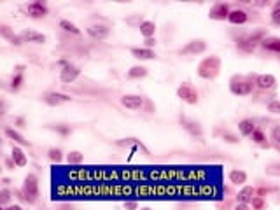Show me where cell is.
Listing matches in <instances>:
<instances>
[{
    "label": "cell",
    "instance_id": "b9f144b4",
    "mask_svg": "<svg viewBox=\"0 0 280 210\" xmlns=\"http://www.w3.org/2000/svg\"><path fill=\"white\" fill-rule=\"evenodd\" d=\"M142 111H145L147 114H152V112H156V105L151 102L149 98H145V103H144V109Z\"/></svg>",
    "mask_w": 280,
    "mask_h": 210
},
{
    "label": "cell",
    "instance_id": "d4e9b609",
    "mask_svg": "<svg viewBox=\"0 0 280 210\" xmlns=\"http://www.w3.org/2000/svg\"><path fill=\"white\" fill-rule=\"evenodd\" d=\"M11 158H12V161H14L18 168H23V167H26V165H28V158H26L25 151H23L19 146H12Z\"/></svg>",
    "mask_w": 280,
    "mask_h": 210
},
{
    "label": "cell",
    "instance_id": "7bdbcfd3",
    "mask_svg": "<svg viewBox=\"0 0 280 210\" xmlns=\"http://www.w3.org/2000/svg\"><path fill=\"white\" fill-rule=\"evenodd\" d=\"M123 209L125 210H139V203L137 202H125L123 203Z\"/></svg>",
    "mask_w": 280,
    "mask_h": 210
},
{
    "label": "cell",
    "instance_id": "2e32d148",
    "mask_svg": "<svg viewBox=\"0 0 280 210\" xmlns=\"http://www.w3.org/2000/svg\"><path fill=\"white\" fill-rule=\"evenodd\" d=\"M0 37L4 40H7L9 44H12V46L19 47L25 44V40L21 39V35L19 33H14V30L11 28L9 25H0Z\"/></svg>",
    "mask_w": 280,
    "mask_h": 210
},
{
    "label": "cell",
    "instance_id": "8fae6325",
    "mask_svg": "<svg viewBox=\"0 0 280 210\" xmlns=\"http://www.w3.org/2000/svg\"><path fill=\"white\" fill-rule=\"evenodd\" d=\"M179 123L191 137H198V139L203 137V126H201V123L196 121V119L187 118V116H179Z\"/></svg>",
    "mask_w": 280,
    "mask_h": 210
},
{
    "label": "cell",
    "instance_id": "8d00e7d4",
    "mask_svg": "<svg viewBox=\"0 0 280 210\" xmlns=\"http://www.w3.org/2000/svg\"><path fill=\"white\" fill-rule=\"evenodd\" d=\"M270 21H272V25L280 26V2L273 4L272 11H270Z\"/></svg>",
    "mask_w": 280,
    "mask_h": 210
},
{
    "label": "cell",
    "instance_id": "44dd1931",
    "mask_svg": "<svg viewBox=\"0 0 280 210\" xmlns=\"http://www.w3.org/2000/svg\"><path fill=\"white\" fill-rule=\"evenodd\" d=\"M256 196V188L254 186H242L240 191L235 195V200H237V203H249L251 205L252 198Z\"/></svg>",
    "mask_w": 280,
    "mask_h": 210
},
{
    "label": "cell",
    "instance_id": "4dcf8cb0",
    "mask_svg": "<svg viewBox=\"0 0 280 210\" xmlns=\"http://www.w3.org/2000/svg\"><path fill=\"white\" fill-rule=\"evenodd\" d=\"M65 156H67V154H65L60 147H49V149H47V160H49L51 163L60 165L61 161H65Z\"/></svg>",
    "mask_w": 280,
    "mask_h": 210
},
{
    "label": "cell",
    "instance_id": "f6af8a7d",
    "mask_svg": "<svg viewBox=\"0 0 280 210\" xmlns=\"http://www.w3.org/2000/svg\"><path fill=\"white\" fill-rule=\"evenodd\" d=\"M233 210H252L249 203H235Z\"/></svg>",
    "mask_w": 280,
    "mask_h": 210
},
{
    "label": "cell",
    "instance_id": "60d3db41",
    "mask_svg": "<svg viewBox=\"0 0 280 210\" xmlns=\"http://www.w3.org/2000/svg\"><path fill=\"white\" fill-rule=\"evenodd\" d=\"M11 198H12V191L9 188H4L2 191H0V203H2V205L7 207L9 202H11Z\"/></svg>",
    "mask_w": 280,
    "mask_h": 210
},
{
    "label": "cell",
    "instance_id": "277c9868",
    "mask_svg": "<svg viewBox=\"0 0 280 210\" xmlns=\"http://www.w3.org/2000/svg\"><path fill=\"white\" fill-rule=\"evenodd\" d=\"M21 195L23 202L28 205H35L40 198V186H39V177L35 174H28L23 181L21 186Z\"/></svg>",
    "mask_w": 280,
    "mask_h": 210
},
{
    "label": "cell",
    "instance_id": "f907efd6",
    "mask_svg": "<svg viewBox=\"0 0 280 210\" xmlns=\"http://www.w3.org/2000/svg\"><path fill=\"white\" fill-rule=\"evenodd\" d=\"M4 210H23V207L21 205H7Z\"/></svg>",
    "mask_w": 280,
    "mask_h": 210
},
{
    "label": "cell",
    "instance_id": "c3c4849f",
    "mask_svg": "<svg viewBox=\"0 0 280 210\" xmlns=\"http://www.w3.org/2000/svg\"><path fill=\"white\" fill-rule=\"evenodd\" d=\"M14 125L18 126V128H25V126H26L25 118H16V119H14Z\"/></svg>",
    "mask_w": 280,
    "mask_h": 210
},
{
    "label": "cell",
    "instance_id": "681fc988",
    "mask_svg": "<svg viewBox=\"0 0 280 210\" xmlns=\"http://www.w3.org/2000/svg\"><path fill=\"white\" fill-rule=\"evenodd\" d=\"M26 65H16L14 67V74H25Z\"/></svg>",
    "mask_w": 280,
    "mask_h": 210
},
{
    "label": "cell",
    "instance_id": "e0dca14e",
    "mask_svg": "<svg viewBox=\"0 0 280 210\" xmlns=\"http://www.w3.org/2000/svg\"><path fill=\"white\" fill-rule=\"evenodd\" d=\"M19 35H21V39L25 40V42L37 44V46H42V44L47 42V37L40 32H35V30H23Z\"/></svg>",
    "mask_w": 280,
    "mask_h": 210
},
{
    "label": "cell",
    "instance_id": "ac0fdd59",
    "mask_svg": "<svg viewBox=\"0 0 280 210\" xmlns=\"http://www.w3.org/2000/svg\"><path fill=\"white\" fill-rule=\"evenodd\" d=\"M214 137H219L224 144H231V146L240 144V137H238L235 132H231V130H228V128H216L214 130Z\"/></svg>",
    "mask_w": 280,
    "mask_h": 210
},
{
    "label": "cell",
    "instance_id": "f546056e",
    "mask_svg": "<svg viewBox=\"0 0 280 210\" xmlns=\"http://www.w3.org/2000/svg\"><path fill=\"white\" fill-rule=\"evenodd\" d=\"M58 26H60L61 30H63L65 33H68V35H76L79 37L81 35V28L76 25V23L68 21V19H61L60 23H58Z\"/></svg>",
    "mask_w": 280,
    "mask_h": 210
},
{
    "label": "cell",
    "instance_id": "816d5d0a",
    "mask_svg": "<svg viewBox=\"0 0 280 210\" xmlns=\"http://www.w3.org/2000/svg\"><path fill=\"white\" fill-rule=\"evenodd\" d=\"M140 210H152V209H149V207H144V209H140Z\"/></svg>",
    "mask_w": 280,
    "mask_h": 210
},
{
    "label": "cell",
    "instance_id": "9c48e42d",
    "mask_svg": "<svg viewBox=\"0 0 280 210\" xmlns=\"http://www.w3.org/2000/svg\"><path fill=\"white\" fill-rule=\"evenodd\" d=\"M26 16L32 19H44L47 14H49V7L44 0H35V2H30L25 7Z\"/></svg>",
    "mask_w": 280,
    "mask_h": 210
},
{
    "label": "cell",
    "instance_id": "7a4b0ae2",
    "mask_svg": "<svg viewBox=\"0 0 280 210\" xmlns=\"http://www.w3.org/2000/svg\"><path fill=\"white\" fill-rule=\"evenodd\" d=\"M221 70H223V60H221L219 56H216V54L205 56L196 67L198 77L205 79V81H214V79H217Z\"/></svg>",
    "mask_w": 280,
    "mask_h": 210
},
{
    "label": "cell",
    "instance_id": "5bb4252c",
    "mask_svg": "<svg viewBox=\"0 0 280 210\" xmlns=\"http://www.w3.org/2000/svg\"><path fill=\"white\" fill-rule=\"evenodd\" d=\"M79 75H81V67H77V65H74L70 61L67 67H63L60 70V82L61 84H72V82H76L79 79Z\"/></svg>",
    "mask_w": 280,
    "mask_h": 210
},
{
    "label": "cell",
    "instance_id": "4316f807",
    "mask_svg": "<svg viewBox=\"0 0 280 210\" xmlns=\"http://www.w3.org/2000/svg\"><path fill=\"white\" fill-rule=\"evenodd\" d=\"M256 128H258V126H256V121L251 118H245L238 123V132H240L242 137H251L252 133L256 132Z\"/></svg>",
    "mask_w": 280,
    "mask_h": 210
},
{
    "label": "cell",
    "instance_id": "f1b7e54d",
    "mask_svg": "<svg viewBox=\"0 0 280 210\" xmlns=\"http://www.w3.org/2000/svg\"><path fill=\"white\" fill-rule=\"evenodd\" d=\"M140 35L144 37V39H151V37L156 35V30H158V26H156L154 21H151V19H145L142 25H140Z\"/></svg>",
    "mask_w": 280,
    "mask_h": 210
},
{
    "label": "cell",
    "instance_id": "30bf717a",
    "mask_svg": "<svg viewBox=\"0 0 280 210\" xmlns=\"http://www.w3.org/2000/svg\"><path fill=\"white\" fill-rule=\"evenodd\" d=\"M252 77H254L256 89H259V91L268 93V91H273V89L277 88V77L275 75H272V74H252Z\"/></svg>",
    "mask_w": 280,
    "mask_h": 210
},
{
    "label": "cell",
    "instance_id": "74e56055",
    "mask_svg": "<svg viewBox=\"0 0 280 210\" xmlns=\"http://www.w3.org/2000/svg\"><path fill=\"white\" fill-rule=\"evenodd\" d=\"M233 207H235V200L231 198V196L221 200V202H216V209L217 210H233Z\"/></svg>",
    "mask_w": 280,
    "mask_h": 210
},
{
    "label": "cell",
    "instance_id": "ffe728a7",
    "mask_svg": "<svg viewBox=\"0 0 280 210\" xmlns=\"http://www.w3.org/2000/svg\"><path fill=\"white\" fill-rule=\"evenodd\" d=\"M130 54L139 61H149L156 58L154 49H147V47H132V49H130Z\"/></svg>",
    "mask_w": 280,
    "mask_h": 210
},
{
    "label": "cell",
    "instance_id": "6da1fadb",
    "mask_svg": "<svg viewBox=\"0 0 280 210\" xmlns=\"http://www.w3.org/2000/svg\"><path fill=\"white\" fill-rule=\"evenodd\" d=\"M268 37L265 28H256L252 32H240L238 35H233L235 46L240 53L244 54H252L259 46H261L263 40Z\"/></svg>",
    "mask_w": 280,
    "mask_h": 210
},
{
    "label": "cell",
    "instance_id": "d6a6232c",
    "mask_svg": "<svg viewBox=\"0 0 280 210\" xmlns=\"http://www.w3.org/2000/svg\"><path fill=\"white\" fill-rule=\"evenodd\" d=\"M65 161H67L68 165H81L84 161V154L81 153V151H70V153H67V156H65Z\"/></svg>",
    "mask_w": 280,
    "mask_h": 210
},
{
    "label": "cell",
    "instance_id": "1f68e13d",
    "mask_svg": "<svg viewBox=\"0 0 280 210\" xmlns=\"http://www.w3.org/2000/svg\"><path fill=\"white\" fill-rule=\"evenodd\" d=\"M270 144H272V147L277 151V153H280V125H273L272 130H270Z\"/></svg>",
    "mask_w": 280,
    "mask_h": 210
},
{
    "label": "cell",
    "instance_id": "d590c367",
    "mask_svg": "<svg viewBox=\"0 0 280 210\" xmlns=\"http://www.w3.org/2000/svg\"><path fill=\"white\" fill-rule=\"evenodd\" d=\"M145 19L142 14H132V16H128V18H125V23L132 26V28H140V25H142Z\"/></svg>",
    "mask_w": 280,
    "mask_h": 210
},
{
    "label": "cell",
    "instance_id": "7402d4cb",
    "mask_svg": "<svg viewBox=\"0 0 280 210\" xmlns=\"http://www.w3.org/2000/svg\"><path fill=\"white\" fill-rule=\"evenodd\" d=\"M263 49L266 51V53H273V54H280V37L277 35H268L265 40L261 42Z\"/></svg>",
    "mask_w": 280,
    "mask_h": 210
},
{
    "label": "cell",
    "instance_id": "ee69618b",
    "mask_svg": "<svg viewBox=\"0 0 280 210\" xmlns=\"http://www.w3.org/2000/svg\"><path fill=\"white\" fill-rule=\"evenodd\" d=\"M56 210H77V207L72 205V203H60L56 207Z\"/></svg>",
    "mask_w": 280,
    "mask_h": 210
},
{
    "label": "cell",
    "instance_id": "5b68a950",
    "mask_svg": "<svg viewBox=\"0 0 280 210\" xmlns=\"http://www.w3.org/2000/svg\"><path fill=\"white\" fill-rule=\"evenodd\" d=\"M177 98H180L187 105H198L200 103V93L191 82H182L177 88Z\"/></svg>",
    "mask_w": 280,
    "mask_h": 210
},
{
    "label": "cell",
    "instance_id": "52a82bcc",
    "mask_svg": "<svg viewBox=\"0 0 280 210\" xmlns=\"http://www.w3.org/2000/svg\"><path fill=\"white\" fill-rule=\"evenodd\" d=\"M207 42L203 39H193L189 42H186V46L180 47L177 53L180 56H198V54H203L207 51Z\"/></svg>",
    "mask_w": 280,
    "mask_h": 210
},
{
    "label": "cell",
    "instance_id": "484cf974",
    "mask_svg": "<svg viewBox=\"0 0 280 210\" xmlns=\"http://www.w3.org/2000/svg\"><path fill=\"white\" fill-rule=\"evenodd\" d=\"M4 135L7 137L9 140H12L14 144H18V146H30L28 140H26L25 137H23L21 133L18 132V130L11 128V126H5V128H4Z\"/></svg>",
    "mask_w": 280,
    "mask_h": 210
},
{
    "label": "cell",
    "instance_id": "e575fe53",
    "mask_svg": "<svg viewBox=\"0 0 280 210\" xmlns=\"http://www.w3.org/2000/svg\"><path fill=\"white\" fill-rule=\"evenodd\" d=\"M265 174L268 175V177L280 179V161H272V163L266 165V167H265Z\"/></svg>",
    "mask_w": 280,
    "mask_h": 210
},
{
    "label": "cell",
    "instance_id": "7dc6e473",
    "mask_svg": "<svg viewBox=\"0 0 280 210\" xmlns=\"http://www.w3.org/2000/svg\"><path fill=\"white\" fill-rule=\"evenodd\" d=\"M4 163H5V167H7V170H14L16 168V163L12 161V158H5Z\"/></svg>",
    "mask_w": 280,
    "mask_h": 210
},
{
    "label": "cell",
    "instance_id": "603a6c76",
    "mask_svg": "<svg viewBox=\"0 0 280 210\" xmlns=\"http://www.w3.org/2000/svg\"><path fill=\"white\" fill-rule=\"evenodd\" d=\"M251 140L258 147H261V149H270V147H272V144H270V137L266 135L265 130H261V128H256V132L251 135Z\"/></svg>",
    "mask_w": 280,
    "mask_h": 210
},
{
    "label": "cell",
    "instance_id": "bcb514c9",
    "mask_svg": "<svg viewBox=\"0 0 280 210\" xmlns=\"http://www.w3.org/2000/svg\"><path fill=\"white\" fill-rule=\"evenodd\" d=\"M154 46H156V39H154V37H151V39H145L144 40V47H147V49H152Z\"/></svg>",
    "mask_w": 280,
    "mask_h": 210
},
{
    "label": "cell",
    "instance_id": "4fadbf2b",
    "mask_svg": "<svg viewBox=\"0 0 280 210\" xmlns=\"http://www.w3.org/2000/svg\"><path fill=\"white\" fill-rule=\"evenodd\" d=\"M231 12V5L226 4V2H217L210 7L208 11V18L212 21H228V16Z\"/></svg>",
    "mask_w": 280,
    "mask_h": 210
},
{
    "label": "cell",
    "instance_id": "7c38bea8",
    "mask_svg": "<svg viewBox=\"0 0 280 210\" xmlns=\"http://www.w3.org/2000/svg\"><path fill=\"white\" fill-rule=\"evenodd\" d=\"M119 103H121L125 109H128V111H142V109H144L145 98L140 95L128 93V95H123L121 98H119Z\"/></svg>",
    "mask_w": 280,
    "mask_h": 210
},
{
    "label": "cell",
    "instance_id": "ba28073f",
    "mask_svg": "<svg viewBox=\"0 0 280 210\" xmlns=\"http://www.w3.org/2000/svg\"><path fill=\"white\" fill-rule=\"evenodd\" d=\"M111 25L109 23H100V21H95V23H91L90 26L86 28V33L88 35L91 37L93 40H105L107 39L109 35H111Z\"/></svg>",
    "mask_w": 280,
    "mask_h": 210
},
{
    "label": "cell",
    "instance_id": "f35d334b",
    "mask_svg": "<svg viewBox=\"0 0 280 210\" xmlns=\"http://www.w3.org/2000/svg\"><path fill=\"white\" fill-rule=\"evenodd\" d=\"M266 207H268L266 198H263V196H254V198H252V202H251L252 210H266Z\"/></svg>",
    "mask_w": 280,
    "mask_h": 210
},
{
    "label": "cell",
    "instance_id": "ab89813d",
    "mask_svg": "<svg viewBox=\"0 0 280 210\" xmlns=\"http://www.w3.org/2000/svg\"><path fill=\"white\" fill-rule=\"evenodd\" d=\"M266 111L273 116H280V98H275V100H272V102H268Z\"/></svg>",
    "mask_w": 280,
    "mask_h": 210
},
{
    "label": "cell",
    "instance_id": "836d02e7",
    "mask_svg": "<svg viewBox=\"0 0 280 210\" xmlns=\"http://www.w3.org/2000/svg\"><path fill=\"white\" fill-rule=\"evenodd\" d=\"M9 84H11V91L18 93L23 88V84H25V74H12Z\"/></svg>",
    "mask_w": 280,
    "mask_h": 210
},
{
    "label": "cell",
    "instance_id": "3957f363",
    "mask_svg": "<svg viewBox=\"0 0 280 210\" xmlns=\"http://www.w3.org/2000/svg\"><path fill=\"white\" fill-rule=\"evenodd\" d=\"M228 88H230L231 95L235 96H251L256 91L254 77H252V74L251 75L235 74L228 81Z\"/></svg>",
    "mask_w": 280,
    "mask_h": 210
},
{
    "label": "cell",
    "instance_id": "8992f818",
    "mask_svg": "<svg viewBox=\"0 0 280 210\" xmlns=\"http://www.w3.org/2000/svg\"><path fill=\"white\" fill-rule=\"evenodd\" d=\"M40 100H42L46 105H49V107H60V105L72 102V96L67 95V93H60V91H46L40 95Z\"/></svg>",
    "mask_w": 280,
    "mask_h": 210
},
{
    "label": "cell",
    "instance_id": "9a60e30c",
    "mask_svg": "<svg viewBox=\"0 0 280 210\" xmlns=\"http://www.w3.org/2000/svg\"><path fill=\"white\" fill-rule=\"evenodd\" d=\"M228 21L233 26H244L251 21V12L244 7H235V9H231L230 16H228Z\"/></svg>",
    "mask_w": 280,
    "mask_h": 210
},
{
    "label": "cell",
    "instance_id": "d6986e66",
    "mask_svg": "<svg viewBox=\"0 0 280 210\" xmlns=\"http://www.w3.org/2000/svg\"><path fill=\"white\" fill-rule=\"evenodd\" d=\"M247 172L242 170V168H233V170L228 172V181L231 182V186H245L247 184Z\"/></svg>",
    "mask_w": 280,
    "mask_h": 210
},
{
    "label": "cell",
    "instance_id": "83f0119b",
    "mask_svg": "<svg viewBox=\"0 0 280 210\" xmlns=\"http://www.w3.org/2000/svg\"><path fill=\"white\" fill-rule=\"evenodd\" d=\"M46 128L61 137H70L74 133V128L70 125H67V123H54V125H47Z\"/></svg>",
    "mask_w": 280,
    "mask_h": 210
},
{
    "label": "cell",
    "instance_id": "cb8c5ba5",
    "mask_svg": "<svg viewBox=\"0 0 280 210\" xmlns=\"http://www.w3.org/2000/svg\"><path fill=\"white\" fill-rule=\"evenodd\" d=\"M149 75V68L144 67V65H133L130 67V70L126 72V77L130 81H140V79H145Z\"/></svg>",
    "mask_w": 280,
    "mask_h": 210
}]
</instances>
